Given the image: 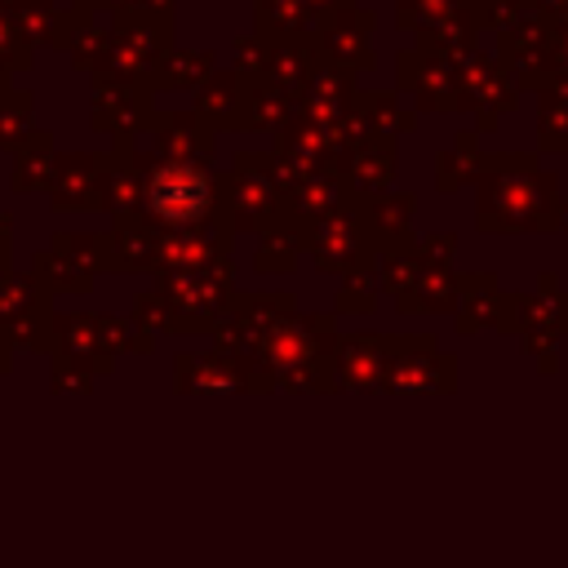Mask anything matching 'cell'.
I'll return each mask as SVG.
<instances>
[{"mask_svg":"<svg viewBox=\"0 0 568 568\" xmlns=\"http://www.w3.org/2000/svg\"><path fill=\"white\" fill-rule=\"evenodd\" d=\"M164 178H169V182H164L160 204L169 209V217H182V222L204 217V204H209V182H204V173L173 169V173H164Z\"/></svg>","mask_w":568,"mask_h":568,"instance_id":"1","label":"cell"}]
</instances>
